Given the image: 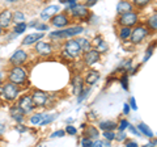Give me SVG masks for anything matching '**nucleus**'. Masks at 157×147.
I'll return each instance as SVG.
<instances>
[{
    "label": "nucleus",
    "mask_w": 157,
    "mask_h": 147,
    "mask_svg": "<svg viewBox=\"0 0 157 147\" xmlns=\"http://www.w3.org/2000/svg\"><path fill=\"white\" fill-rule=\"evenodd\" d=\"M104 42V38H102L101 36H97V37H94V40H93V42H92V45H94L96 47L100 45V43H102Z\"/></svg>",
    "instance_id": "nucleus-44"
},
{
    "label": "nucleus",
    "mask_w": 157,
    "mask_h": 147,
    "mask_svg": "<svg viewBox=\"0 0 157 147\" xmlns=\"http://www.w3.org/2000/svg\"><path fill=\"white\" fill-rule=\"evenodd\" d=\"M2 80H3V72L0 71V84H2Z\"/></svg>",
    "instance_id": "nucleus-55"
},
{
    "label": "nucleus",
    "mask_w": 157,
    "mask_h": 147,
    "mask_svg": "<svg viewBox=\"0 0 157 147\" xmlns=\"http://www.w3.org/2000/svg\"><path fill=\"white\" fill-rule=\"evenodd\" d=\"M37 24H38V21H32L30 24H28V26H30V28H36Z\"/></svg>",
    "instance_id": "nucleus-53"
},
{
    "label": "nucleus",
    "mask_w": 157,
    "mask_h": 147,
    "mask_svg": "<svg viewBox=\"0 0 157 147\" xmlns=\"http://www.w3.org/2000/svg\"><path fill=\"white\" fill-rule=\"evenodd\" d=\"M117 24L119 26H130V28H134V26H136L137 24H139V14H137L135 11L122 13V14L118 16Z\"/></svg>",
    "instance_id": "nucleus-4"
},
{
    "label": "nucleus",
    "mask_w": 157,
    "mask_h": 147,
    "mask_svg": "<svg viewBox=\"0 0 157 147\" xmlns=\"http://www.w3.org/2000/svg\"><path fill=\"white\" fill-rule=\"evenodd\" d=\"M59 3L60 4H67V0H59Z\"/></svg>",
    "instance_id": "nucleus-56"
},
{
    "label": "nucleus",
    "mask_w": 157,
    "mask_h": 147,
    "mask_svg": "<svg viewBox=\"0 0 157 147\" xmlns=\"http://www.w3.org/2000/svg\"><path fill=\"white\" fill-rule=\"evenodd\" d=\"M156 7H157V0H156Z\"/></svg>",
    "instance_id": "nucleus-60"
},
{
    "label": "nucleus",
    "mask_w": 157,
    "mask_h": 147,
    "mask_svg": "<svg viewBox=\"0 0 157 147\" xmlns=\"http://www.w3.org/2000/svg\"><path fill=\"white\" fill-rule=\"evenodd\" d=\"M26 20V17H25V14H24V12L21 11H16V12H13V16H12V21L14 24H18V22H24Z\"/></svg>",
    "instance_id": "nucleus-29"
},
{
    "label": "nucleus",
    "mask_w": 157,
    "mask_h": 147,
    "mask_svg": "<svg viewBox=\"0 0 157 147\" xmlns=\"http://www.w3.org/2000/svg\"><path fill=\"white\" fill-rule=\"evenodd\" d=\"M66 133L68 134V135H76L77 134V129L73 125H71V124H68L67 126H66Z\"/></svg>",
    "instance_id": "nucleus-38"
},
{
    "label": "nucleus",
    "mask_w": 157,
    "mask_h": 147,
    "mask_svg": "<svg viewBox=\"0 0 157 147\" xmlns=\"http://www.w3.org/2000/svg\"><path fill=\"white\" fill-rule=\"evenodd\" d=\"M8 80L17 85H25L28 80V71L22 66H12L8 71Z\"/></svg>",
    "instance_id": "nucleus-2"
},
{
    "label": "nucleus",
    "mask_w": 157,
    "mask_h": 147,
    "mask_svg": "<svg viewBox=\"0 0 157 147\" xmlns=\"http://www.w3.org/2000/svg\"><path fill=\"white\" fill-rule=\"evenodd\" d=\"M100 72L98 71H96V70H89L86 72V75H85V79H84V81H85V84L88 85V87H92V85H94L96 83L100 80Z\"/></svg>",
    "instance_id": "nucleus-20"
},
{
    "label": "nucleus",
    "mask_w": 157,
    "mask_h": 147,
    "mask_svg": "<svg viewBox=\"0 0 157 147\" xmlns=\"http://www.w3.org/2000/svg\"><path fill=\"white\" fill-rule=\"evenodd\" d=\"M63 50H64L67 54H70L73 59L77 58V57H80L82 54L80 43L77 42V40H71V38H68V41L64 42V45H63Z\"/></svg>",
    "instance_id": "nucleus-7"
},
{
    "label": "nucleus",
    "mask_w": 157,
    "mask_h": 147,
    "mask_svg": "<svg viewBox=\"0 0 157 147\" xmlns=\"http://www.w3.org/2000/svg\"><path fill=\"white\" fill-rule=\"evenodd\" d=\"M12 16H13V12L11 9H3V11L0 12V25L4 29L11 25V22H13Z\"/></svg>",
    "instance_id": "nucleus-17"
},
{
    "label": "nucleus",
    "mask_w": 157,
    "mask_h": 147,
    "mask_svg": "<svg viewBox=\"0 0 157 147\" xmlns=\"http://www.w3.org/2000/svg\"><path fill=\"white\" fill-rule=\"evenodd\" d=\"M128 129H130V131H131V133L134 134V135H140V131L137 130V127H134L132 125H128Z\"/></svg>",
    "instance_id": "nucleus-46"
},
{
    "label": "nucleus",
    "mask_w": 157,
    "mask_h": 147,
    "mask_svg": "<svg viewBox=\"0 0 157 147\" xmlns=\"http://www.w3.org/2000/svg\"><path fill=\"white\" fill-rule=\"evenodd\" d=\"M98 127H100L102 131H105V130H115L117 127H118V124H117V122H114V121L105 120V121H101L100 122Z\"/></svg>",
    "instance_id": "nucleus-23"
},
{
    "label": "nucleus",
    "mask_w": 157,
    "mask_h": 147,
    "mask_svg": "<svg viewBox=\"0 0 157 147\" xmlns=\"http://www.w3.org/2000/svg\"><path fill=\"white\" fill-rule=\"evenodd\" d=\"M102 135H104V138H105V139L110 141V142L115 141V133H114V130H105Z\"/></svg>",
    "instance_id": "nucleus-35"
},
{
    "label": "nucleus",
    "mask_w": 157,
    "mask_h": 147,
    "mask_svg": "<svg viewBox=\"0 0 157 147\" xmlns=\"http://www.w3.org/2000/svg\"><path fill=\"white\" fill-rule=\"evenodd\" d=\"M100 59H101V53L98 51L97 49H90V50H88L82 54V62H84L86 66L96 65L97 62H100Z\"/></svg>",
    "instance_id": "nucleus-13"
},
{
    "label": "nucleus",
    "mask_w": 157,
    "mask_h": 147,
    "mask_svg": "<svg viewBox=\"0 0 157 147\" xmlns=\"http://www.w3.org/2000/svg\"><path fill=\"white\" fill-rule=\"evenodd\" d=\"M89 92H90V88H89V87H88V88H84V89H82L80 93L77 95V104H80V102L84 101V99L88 96V93H89Z\"/></svg>",
    "instance_id": "nucleus-34"
},
{
    "label": "nucleus",
    "mask_w": 157,
    "mask_h": 147,
    "mask_svg": "<svg viewBox=\"0 0 157 147\" xmlns=\"http://www.w3.org/2000/svg\"><path fill=\"white\" fill-rule=\"evenodd\" d=\"M76 40H77L78 43H80L82 53H85V51H88V50H90L92 49V42L88 41L86 38H76Z\"/></svg>",
    "instance_id": "nucleus-28"
},
{
    "label": "nucleus",
    "mask_w": 157,
    "mask_h": 147,
    "mask_svg": "<svg viewBox=\"0 0 157 147\" xmlns=\"http://www.w3.org/2000/svg\"><path fill=\"white\" fill-rule=\"evenodd\" d=\"M128 125H130V122H128V121H127L126 118H122V120L119 121V124H118V130L124 131L127 127H128Z\"/></svg>",
    "instance_id": "nucleus-37"
},
{
    "label": "nucleus",
    "mask_w": 157,
    "mask_h": 147,
    "mask_svg": "<svg viewBox=\"0 0 157 147\" xmlns=\"http://www.w3.org/2000/svg\"><path fill=\"white\" fill-rule=\"evenodd\" d=\"M20 91H21L20 89V85L8 81V83H6V84H3L2 96H3V99L7 100V101H14L18 97Z\"/></svg>",
    "instance_id": "nucleus-6"
},
{
    "label": "nucleus",
    "mask_w": 157,
    "mask_h": 147,
    "mask_svg": "<svg viewBox=\"0 0 157 147\" xmlns=\"http://www.w3.org/2000/svg\"><path fill=\"white\" fill-rule=\"evenodd\" d=\"M126 147H139L135 141H126Z\"/></svg>",
    "instance_id": "nucleus-47"
},
{
    "label": "nucleus",
    "mask_w": 157,
    "mask_h": 147,
    "mask_svg": "<svg viewBox=\"0 0 157 147\" xmlns=\"http://www.w3.org/2000/svg\"><path fill=\"white\" fill-rule=\"evenodd\" d=\"M58 12H60V7L56 6V4H51V6H47L46 8L42 9L41 12V20L42 21H47L50 20L52 16H55Z\"/></svg>",
    "instance_id": "nucleus-14"
},
{
    "label": "nucleus",
    "mask_w": 157,
    "mask_h": 147,
    "mask_svg": "<svg viewBox=\"0 0 157 147\" xmlns=\"http://www.w3.org/2000/svg\"><path fill=\"white\" fill-rule=\"evenodd\" d=\"M149 34V28L147 25H139L137 24L136 26H134V29H132L131 32V36H130V42L132 43V45H139V43L143 42L147 36Z\"/></svg>",
    "instance_id": "nucleus-3"
},
{
    "label": "nucleus",
    "mask_w": 157,
    "mask_h": 147,
    "mask_svg": "<svg viewBox=\"0 0 157 147\" xmlns=\"http://www.w3.org/2000/svg\"><path fill=\"white\" fill-rule=\"evenodd\" d=\"M28 57L29 55L26 51H24L22 49H17L11 55V58H9V63H11L12 66H22L26 63Z\"/></svg>",
    "instance_id": "nucleus-12"
},
{
    "label": "nucleus",
    "mask_w": 157,
    "mask_h": 147,
    "mask_svg": "<svg viewBox=\"0 0 157 147\" xmlns=\"http://www.w3.org/2000/svg\"><path fill=\"white\" fill-rule=\"evenodd\" d=\"M84 135L88 137V138L90 139H98L100 138V131H98V129L96 126L93 125H89V126H85V131H84Z\"/></svg>",
    "instance_id": "nucleus-21"
},
{
    "label": "nucleus",
    "mask_w": 157,
    "mask_h": 147,
    "mask_svg": "<svg viewBox=\"0 0 157 147\" xmlns=\"http://www.w3.org/2000/svg\"><path fill=\"white\" fill-rule=\"evenodd\" d=\"M149 146H157V139H153V138H152L149 143H148V145H145L144 147H149Z\"/></svg>",
    "instance_id": "nucleus-51"
},
{
    "label": "nucleus",
    "mask_w": 157,
    "mask_h": 147,
    "mask_svg": "<svg viewBox=\"0 0 157 147\" xmlns=\"http://www.w3.org/2000/svg\"><path fill=\"white\" fill-rule=\"evenodd\" d=\"M77 3V0H67V4H75Z\"/></svg>",
    "instance_id": "nucleus-54"
},
{
    "label": "nucleus",
    "mask_w": 157,
    "mask_h": 147,
    "mask_svg": "<svg viewBox=\"0 0 157 147\" xmlns=\"http://www.w3.org/2000/svg\"><path fill=\"white\" fill-rule=\"evenodd\" d=\"M147 26L152 30H157V9L155 11L153 14H151L148 17V20H147Z\"/></svg>",
    "instance_id": "nucleus-25"
},
{
    "label": "nucleus",
    "mask_w": 157,
    "mask_h": 147,
    "mask_svg": "<svg viewBox=\"0 0 157 147\" xmlns=\"http://www.w3.org/2000/svg\"><path fill=\"white\" fill-rule=\"evenodd\" d=\"M45 37V33L43 32H36V33H30L28 34V36L22 40V46H30V45H36V43L42 40V38Z\"/></svg>",
    "instance_id": "nucleus-15"
},
{
    "label": "nucleus",
    "mask_w": 157,
    "mask_h": 147,
    "mask_svg": "<svg viewBox=\"0 0 157 147\" xmlns=\"http://www.w3.org/2000/svg\"><path fill=\"white\" fill-rule=\"evenodd\" d=\"M32 99L36 104V108H45L48 102V93L41 89H34L32 92Z\"/></svg>",
    "instance_id": "nucleus-10"
},
{
    "label": "nucleus",
    "mask_w": 157,
    "mask_h": 147,
    "mask_svg": "<svg viewBox=\"0 0 157 147\" xmlns=\"http://www.w3.org/2000/svg\"><path fill=\"white\" fill-rule=\"evenodd\" d=\"M9 114H11L12 120H14L16 121V124H17V122H24L25 121V114L26 113L18 105H13V106H11V109H9Z\"/></svg>",
    "instance_id": "nucleus-16"
},
{
    "label": "nucleus",
    "mask_w": 157,
    "mask_h": 147,
    "mask_svg": "<svg viewBox=\"0 0 157 147\" xmlns=\"http://www.w3.org/2000/svg\"><path fill=\"white\" fill-rule=\"evenodd\" d=\"M66 12H70L71 13V17L73 18H86L89 16V8H88L85 4H67V9Z\"/></svg>",
    "instance_id": "nucleus-5"
},
{
    "label": "nucleus",
    "mask_w": 157,
    "mask_h": 147,
    "mask_svg": "<svg viewBox=\"0 0 157 147\" xmlns=\"http://www.w3.org/2000/svg\"><path fill=\"white\" fill-rule=\"evenodd\" d=\"M131 32H132V30H131L130 26H121V28H119V32H118V36H119L121 40L126 41V40H128V38H130Z\"/></svg>",
    "instance_id": "nucleus-24"
},
{
    "label": "nucleus",
    "mask_w": 157,
    "mask_h": 147,
    "mask_svg": "<svg viewBox=\"0 0 157 147\" xmlns=\"http://www.w3.org/2000/svg\"><path fill=\"white\" fill-rule=\"evenodd\" d=\"M34 51H36L39 57H50L54 53V47H52V45L50 42L39 40L36 43V46H34Z\"/></svg>",
    "instance_id": "nucleus-8"
},
{
    "label": "nucleus",
    "mask_w": 157,
    "mask_h": 147,
    "mask_svg": "<svg viewBox=\"0 0 157 147\" xmlns=\"http://www.w3.org/2000/svg\"><path fill=\"white\" fill-rule=\"evenodd\" d=\"M137 130L140 131L141 135H144V137H147V138H149V139H152V138L155 137L152 129H151V127L147 125V124H144V122H140V124L137 125Z\"/></svg>",
    "instance_id": "nucleus-22"
},
{
    "label": "nucleus",
    "mask_w": 157,
    "mask_h": 147,
    "mask_svg": "<svg viewBox=\"0 0 157 147\" xmlns=\"http://www.w3.org/2000/svg\"><path fill=\"white\" fill-rule=\"evenodd\" d=\"M135 7L132 2H128V0H119L117 4V12L118 14H122V13H126V12H131L134 11Z\"/></svg>",
    "instance_id": "nucleus-19"
},
{
    "label": "nucleus",
    "mask_w": 157,
    "mask_h": 147,
    "mask_svg": "<svg viewBox=\"0 0 157 147\" xmlns=\"http://www.w3.org/2000/svg\"><path fill=\"white\" fill-rule=\"evenodd\" d=\"M126 139H127V135H126L124 131H121L119 130V133L115 134V141H118V142H124Z\"/></svg>",
    "instance_id": "nucleus-40"
},
{
    "label": "nucleus",
    "mask_w": 157,
    "mask_h": 147,
    "mask_svg": "<svg viewBox=\"0 0 157 147\" xmlns=\"http://www.w3.org/2000/svg\"><path fill=\"white\" fill-rule=\"evenodd\" d=\"M80 143H81L82 147H92V146H93V139L88 138V137H84V138L81 139Z\"/></svg>",
    "instance_id": "nucleus-39"
},
{
    "label": "nucleus",
    "mask_w": 157,
    "mask_h": 147,
    "mask_svg": "<svg viewBox=\"0 0 157 147\" xmlns=\"http://www.w3.org/2000/svg\"><path fill=\"white\" fill-rule=\"evenodd\" d=\"M149 3H151V0H132V4H134V7L137 8V9L145 8Z\"/></svg>",
    "instance_id": "nucleus-31"
},
{
    "label": "nucleus",
    "mask_w": 157,
    "mask_h": 147,
    "mask_svg": "<svg viewBox=\"0 0 157 147\" xmlns=\"http://www.w3.org/2000/svg\"><path fill=\"white\" fill-rule=\"evenodd\" d=\"M0 106H2V99H0Z\"/></svg>",
    "instance_id": "nucleus-59"
},
{
    "label": "nucleus",
    "mask_w": 157,
    "mask_h": 147,
    "mask_svg": "<svg viewBox=\"0 0 157 147\" xmlns=\"http://www.w3.org/2000/svg\"><path fill=\"white\" fill-rule=\"evenodd\" d=\"M6 130H7V126L4 124H0V135H3L4 133H6Z\"/></svg>",
    "instance_id": "nucleus-50"
},
{
    "label": "nucleus",
    "mask_w": 157,
    "mask_h": 147,
    "mask_svg": "<svg viewBox=\"0 0 157 147\" xmlns=\"http://www.w3.org/2000/svg\"><path fill=\"white\" fill-rule=\"evenodd\" d=\"M101 146H104V141H100V139L93 141V146L92 147H101Z\"/></svg>",
    "instance_id": "nucleus-48"
},
{
    "label": "nucleus",
    "mask_w": 157,
    "mask_h": 147,
    "mask_svg": "<svg viewBox=\"0 0 157 147\" xmlns=\"http://www.w3.org/2000/svg\"><path fill=\"white\" fill-rule=\"evenodd\" d=\"M3 29H4V28H3L2 25H0V36H2V34H3V32H4V30H3Z\"/></svg>",
    "instance_id": "nucleus-57"
},
{
    "label": "nucleus",
    "mask_w": 157,
    "mask_h": 147,
    "mask_svg": "<svg viewBox=\"0 0 157 147\" xmlns=\"http://www.w3.org/2000/svg\"><path fill=\"white\" fill-rule=\"evenodd\" d=\"M26 29H28V24L25 22V21H24V22H18V24H14V28H13V33L14 34H17V36H18V34H22L24 32H25L26 30Z\"/></svg>",
    "instance_id": "nucleus-27"
},
{
    "label": "nucleus",
    "mask_w": 157,
    "mask_h": 147,
    "mask_svg": "<svg viewBox=\"0 0 157 147\" xmlns=\"http://www.w3.org/2000/svg\"><path fill=\"white\" fill-rule=\"evenodd\" d=\"M6 3H11V4H16V3H20L21 0H4Z\"/></svg>",
    "instance_id": "nucleus-52"
},
{
    "label": "nucleus",
    "mask_w": 157,
    "mask_h": 147,
    "mask_svg": "<svg viewBox=\"0 0 157 147\" xmlns=\"http://www.w3.org/2000/svg\"><path fill=\"white\" fill-rule=\"evenodd\" d=\"M14 130H16L17 133L22 134V133H26L28 131V127H26V125H24L22 122H17V125L14 126Z\"/></svg>",
    "instance_id": "nucleus-36"
},
{
    "label": "nucleus",
    "mask_w": 157,
    "mask_h": 147,
    "mask_svg": "<svg viewBox=\"0 0 157 147\" xmlns=\"http://www.w3.org/2000/svg\"><path fill=\"white\" fill-rule=\"evenodd\" d=\"M66 134H67L66 130H58V131H54L51 134V138H63Z\"/></svg>",
    "instance_id": "nucleus-41"
},
{
    "label": "nucleus",
    "mask_w": 157,
    "mask_h": 147,
    "mask_svg": "<svg viewBox=\"0 0 157 147\" xmlns=\"http://www.w3.org/2000/svg\"><path fill=\"white\" fill-rule=\"evenodd\" d=\"M17 105L21 108V109L25 112L26 114L28 113H32V112L36 109V104H34V101L32 99V95H22L18 99Z\"/></svg>",
    "instance_id": "nucleus-11"
},
{
    "label": "nucleus",
    "mask_w": 157,
    "mask_h": 147,
    "mask_svg": "<svg viewBox=\"0 0 157 147\" xmlns=\"http://www.w3.org/2000/svg\"><path fill=\"white\" fill-rule=\"evenodd\" d=\"M130 110H131L130 104H124V105H123V114H128Z\"/></svg>",
    "instance_id": "nucleus-49"
},
{
    "label": "nucleus",
    "mask_w": 157,
    "mask_h": 147,
    "mask_svg": "<svg viewBox=\"0 0 157 147\" xmlns=\"http://www.w3.org/2000/svg\"><path fill=\"white\" fill-rule=\"evenodd\" d=\"M156 46H157V41H155V42H153V45L151 43V45H149L148 47H147V50H145V55H144V58H143V62H147V61H148L149 58L152 57V54H153L155 47H156Z\"/></svg>",
    "instance_id": "nucleus-30"
},
{
    "label": "nucleus",
    "mask_w": 157,
    "mask_h": 147,
    "mask_svg": "<svg viewBox=\"0 0 157 147\" xmlns=\"http://www.w3.org/2000/svg\"><path fill=\"white\" fill-rule=\"evenodd\" d=\"M84 84H85L84 79H82L80 75H75L72 79V93L78 95L82 89H84Z\"/></svg>",
    "instance_id": "nucleus-18"
},
{
    "label": "nucleus",
    "mask_w": 157,
    "mask_h": 147,
    "mask_svg": "<svg viewBox=\"0 0 157 147\" xmlns=\"http://www.w3.org/2000/svg\"><path fill=\"white\" fill-rule=\"evenodd\" d=\"M70 24V16L68 12H58L55 16L51 17V25L55 26L56 29L66 28Z\"/></svg>",
    "instance_id": "nucleus-9"
},
{
    "label": "nucleus",
    "mask_w": 157,
    "mask_h": 147,
    "mask_svg": "<svg viewBox=\"0 0 157 147\" xmlns=\"http://www.w3.org/2000/svg\"><path fill=\"white\" fill-rule=\"evenodd\" d=\"M119 81H121L122 88H123L124 91H128V74H127V71H124V74L121 76Z\"/></svg>",
    "instance_id": "nucleus-32"
},
{
    "label": "nucleus",
    "mask_w": 157,
    "mask_h": 147,
    "mask_svg": "<svg viewBox=\"0 0 157 147\" xmlns=\"http://www.w3.org/2000/svg\"><path fill=\"white\" fill-rule=\"evenodd\" d=\"M72 121H73L72 118H68V120H67V124H71V122H72Z\"/></svg>",
    "instance_id": "nucleus-58"
},
{
    "label": "nucleus",
    "mask_w": 157,
    "mask_h": 147,
    "mask_svg": "<svg viewBox=\"0 0 157 147\" xmlns=\"http://www.w3.org/2000/svg\"><path fill=\"white\" fill-rule=\"evenodd\" d=\"M97 3H98V0H86V2H85V6H86L88 8H92V7H94Z\"/></svg>",
    "instance_id": "nucleus-45"
},
{
    "label": "nucleus",
    "mask_w": 157,
    "mask_h": 147,
    "mask_svg": "<svg viewBox=\"0 0 157 147\" xmlns=\"http://www.w3.org/2000/svg\"><path fill=\"white\" fill-rule=\"evenodd\" d=\"M82 32H84V28L81 25L68 26V28L62 29V30H54L51 33H48V38L51 41H64V40H68V38L80 36Z\"/></svg>",
    "instance_id": "nucleus-1"
},
{
    "label": "nucleus",
    "mask_w": 157,
    "mask_h": 147,
    "mask_svg": "<svg viewBox=\"0 0 157 147\" xmlns=\"http://www.w3.org/2000/svg\"><path fill=\"white\" fill-rule=\"evenodd\" d=\"M43 120V114L42 113H34L30 116V118H29V124L32 126H38L41 125V122Z\"/></svg>",
    "instance_id": "nucleus-26"
},
{
    "label": "nucleus",
    "mask_w": 157,
    "mask_h": 147,
    "mask_svg": "<svg viewBox=\"0 0 157 147\" xmlns=\"http://www.w3.org/2000/svg\"><path fill=\"white\" fill-rule=\"evenodd\" d=\"M128 104H130V106H131V109H132V110H134V112H136V110H137L136 100H135V97H134V96H131V97H130V102H128Z\"/></svg>",
    "instance_id": "nucleus-42"
},
{
    "label": "nucleus",
    "mask_w": 157,
    "mask_h": 147,
    "mask_svg": "<svg viewBox=\"0 0 157 147\" xmlns=\"http://www.w3.org/2000/svg\"><path fill=\"white\" fill-rule=\"evenodd\" d=\"M56 118L55 114H43V120L41 122V126H46L48 124H51V122Z\"/></svg>",
    "instance_id": "nucleus-33"
},
{
    "label": "nucleus",
    "mask_w": 157,
    "mask_h": 147,
    "mask_svg": "<svg viewBox=\"0 0 157 147\" xmlns=\"http://www.w3.org/2000/svg\"><path fill=\"white\" fill-rule=\"evenodd\" d=\"M36 30H39V32H43V30H48V25L47 24H37L36 25Z\"/></svg>",
    "instance_id": "nucleus-43"
}]
</instances>
